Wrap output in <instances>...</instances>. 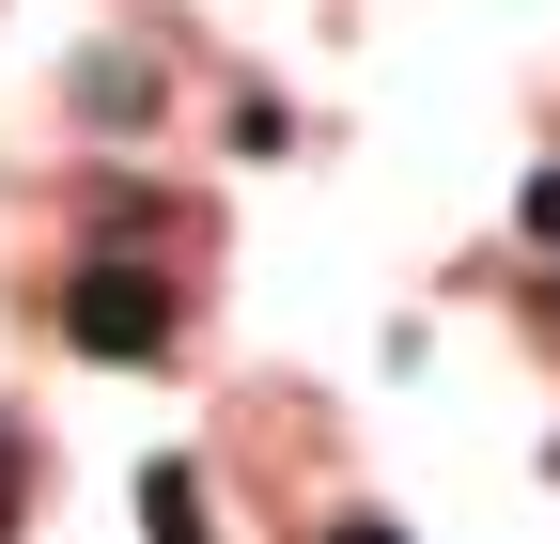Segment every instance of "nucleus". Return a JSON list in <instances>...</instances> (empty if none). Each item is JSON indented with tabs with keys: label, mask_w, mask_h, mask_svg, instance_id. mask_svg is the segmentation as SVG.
<instances>
[{
	"label": "nucleus",
	"mask_w": 560,
	"mask_h": 544,
	"mask_svg": "<svg viewBox=\"0 0 560 544\" xmlns=\"http://www.w3.org/2000/svg\"><path fill=\"white\" fill-rule=\"evenodd\" d=\"M140 529H156V544H202V483H187V466H140Z\"/></svg>",
	"instance_id": "f03ea898"
},
{
	"label": "nucleus",
	"mask_w": 560,
	"mask_h": 544,
	"mask_svg": "<svg viewBox=\"0 0 560 544\" xmlns=\"http://www.w3.org/2000/svg\"><path fill=\"white\" fill-rule=\"evenodd\" d=\"M327 544H405V529H389V513H342V529H327Z\"/></svg>",
	"instance_id": "20e7f679"
},
{
	"label": "nucleus",
	"mask_w": 560,
	"mask_h": 544,
	"mask_svg": "<svg viewBox=\"0 0 560 544\" xmlns=\"http://www.w3.org/2000/svg\"><path fill=\"white\" fill-rule=\"evenodd\" d=\"M62 343H79V358H172V264L94 249L79 281H62Z\"/></svg>",
	"instance_id": "f257e3e1"
},
{
	"label": "nucleus",
	"mask_w": 560,
	"mask_h": 544,
	"mask_svg": "<svg viewBox=\"0 0 560 544\" xmlns=\"http://www.w3.org/2000/svg\"><path fill=\"white\" fill-rule=\"evenodd\" d=\"M16 498H32V436L0 421V544H16Z\"/></svg>",
	"instance_id": "7ed1b4c3"
}]
</instances>
